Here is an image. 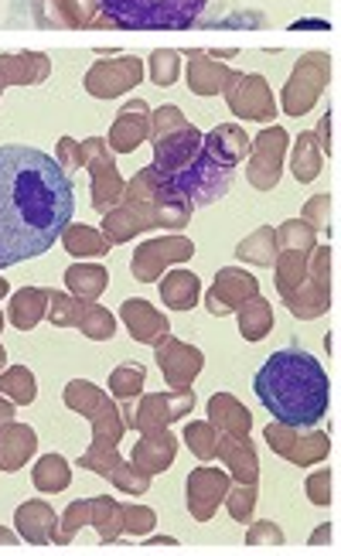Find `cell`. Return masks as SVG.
Segmentation results:
<instances>
[{
  "label": "cell",
  "instance_id": "6da1fadb",
  "mask_svg": "<svg viewBox=\"0 0 341 556\" xmlns=\"http://www.w3.org/2000/svg\"><path fill=\"white\" fill-rule=\"evenodd\" d=\"M76 212V188L59 157L28 143L0 148V270L45 256Z\"/></svg>",
  "mask_w": 341,
  "mask_h": 556
},
{
  "label": "cell",
  "instance_id": "7a4b0ae2",
  "mask_svg": "<svg viewBox=\"0 0 341 556\" xmlns=\"http://www.w3.org/2000/svg\"><path fill=\"white\" fill-rule=\"evenodd\" d=\"M253 393L280 427H314L328 414L331 382L304 349H280L253 376Z\"/></svg>",
  "mask_w": 341,
  "mask_h": 556
},
{
  "label": "cell",
  "instance_id": "3957f363",
  "mask_svg": "<svg viewBox=\"0 0 341 556\" xmlns=\"http://www.w3.org/2000/svg\"><path fill=\"white\" fill-rule=\"evenodd\" d=\"M205 8L209 0H100L103 17L127 31H188Z\"/></svg>",
  "mask_w": 341,
  "mask_h": 556
},
{
  "label": "cell",
  "instance_id": "277c9868",
  "mask_svg": "<svg viewBox=\"0 0 341 556\" xmlns=\"http://www.w3.org/2000/svg\"><path fill=\"white\" fill-rule=\"evenodd\" d=\"M154 167L157 172H178L202 148V134L181 116L178 106H161L154 113Z\"/></svg>",
  "mask_w": 341,
  "mask_h": 556
},
{
  "label": "cell",
  "instance_id": "5b68a950",
  "mask_svg": "<svg viewBox=\"0 0 341 556\" xmlns=\"http://www.w3.org/2000/svg\"><path fill=\"white\" fill-rule=\"evenodd\" d=\"M328 76H331V62L325 52L304 55L294 68V76H290V83L283 86V113L304 116L314 103H318Z\"/></svg>",
  "mask_w": 341,
  "mask_h": 556
},
{
  "label": "cell",
  "instance_id": "8992f818",
  "mask_svg": "<svg viewBox=\"0 0 341 556\" xmlns=\"http://www.w3.org/2000/svg\"><path fill=\"white\" fill-rule=\"evenodd\" d=\"M83 164H89V172H92V205H96V212H106L124 199V181H119V172L113 164V154L106 151L103 137H92L83 143L79 167Z\"/></svg>",
  "mask_w": 341,
  "mask_h": 556
},
{
  "label": "cell",
  "instance_id": "52a82bcc",
  "mask_svg": "<svg viewBox=\"0 0 341 556\" xmlns=\"http://www.w3.org/2000/svg\"><path fill=\"white\" fill-rule=\"evenodd\" d=\"M226 100H229V110L242 119H266L277 116V106H274V92L266 86L263 76H232V83L226 86Z\"/></svg>",
  "mask_w": 341,
  "mask_h": 556
},
{
  "label": "cell",
  "instance_id": "ba28073f",
  "mask_svg": "<svg viewBox=\"0 0 341 556\" xmlns=\"http://www.w3.org/2000/svg\"><path fill=\"white\" fill-rule=\"evenodd\" d=\"M287 151V134L280 127H266L256 140H250V181L253 188L266 191L280 181V164Z\"/></svg>",
  "mask_w": 341,
  "mask_h": 556
},
{
  "label": "cell",
  "instance_id": "9c48e42d",
  "mask_svg": "<svg viewBox=\"0 0 341 556\" xmlns=\"http://www.w3.org/2000/svg\"><path fill=\"white\" fill-rule=\"evenodd\" d=\"M143 76V62L140 59H113V62H96L86 76V89L96 100H110V96L127 92L137 86Z\"/></svg>",
  "mask_w": 341,
  "mask_h": 556
},
{
  "label": "cell",
  "instance_id": "30bf717a",
  "mask_svg": "<svg viewBox=\"0 0 341 556\" xmlns=\"http://www.w3.org/2000/svg\"><path fill=\"white\" fill-rule=\"evenodd\" d=\"M148 134H151V110L143 100H134L116 116V124L110 130V151L130 154V151H137L140 140H148Z\"/></svg>",
  "mask_w": 341,
  "mask_h": 556
},
{
  "label": "cell",
  "instance_id": "8fae6325",
  "mask_svg": "<svg viewBox=\"0 0 341 556\" xmlns=\"http://www.w3.org/2000/svg\"><path fill=\"white\" fill-rule=\"evenodd\" d=\"M236 72L218 65L212 55L205 52H191V62H188V89L199 92V96H218L226 92V86L232 83Z\"/></svg>",
  "mask_w": 341,
  "mask_h": 556
},
{
  "label": "cell",
  "instance_id": "7c38bea8",
  "mask_svg": "<svg viewBox=\"0 0 341 556\" xmlns=\"http://www.w3.org/2000/svg\"><path fill=\"white\" fill-rule=\"evenodd\" d=\"M194 247L188 243V239H157V243H148L140 247V253L134 256V274L140 280H154L157 267L161 263H171V260H185L191 256Z\"/></svg>",
  "mask_w": 341,
  "mask_h": 556
},
{
  "label": "cell",
  "instance_id": "4fadbf2b",
  "mask_svg": "<svg viewBox=\"0 0 341 556\" xmlns=\"http://www.w3.org/2000/svg\"><path fill=\"white\" fill-rule=\"evenodd\" d=\"M247 294H256V280L250 274H239V270H223L218 274V283L215 290L209 294V311L212 314H229L236 311L239 298H247Z\"/></svg>",
  "mask_w": 341,
  "mask_h": 556
},
{
  "label": "cell",
  "instance_id": "5bb4252c",
  "mask_svg": "<svg viewBox=\"0 0 341 556\" xmlns=\"http://www.w3.org/2000/svg\"><path fill=\"white\" fill-rule=\"evenodd\" d=\"M48 76V59L45 55H11L0 59V79L17 83V86H35Z\"/></svg>",
  "mask_w": 341,
  "mask_h": 556
},
{
  "label": "cell",
  "instance_id": "9a60e30c",
  "mask_svg": "<svg viewBox=\"0 0 341 556\" xmlns=\"http://www.w3.org/2000/svg\"><path fill=\"white\" fill-rule=\"evenodd\" d=\"M124 321L130 325L134 338L140 342H157L161 334H167V321L148 307V301H127L124 304Z\"/></svg>",
  "mask_w": 341,
  "mask_h": 556
},
{
  "label": "cell",
  "instance_id": "2e32d148",
  "mask_svg": "<svg viewBox=\"0 0 341 556\" xmlns=\"http://www.w3.org/2000/svg\"><path fill=\"white\" fill-rule=\"evenodd\" d=\"M321 175V148L314 134H301L294 143V178L298 181H314Z\"/></svg>",
  "mask_w": 341,
  "mask_h": 556
},
{
  "label": "cell",
  "instance_id": "e0dca14e",
  "mask_svg": "<svg viewBox=\"0 0 341 556\" xmlns=\"http://www.w3.org/2000/svg\"><path fill=\"white\" fill-rule=\"evenodd\" d=\"M161 294H164L167 307L188 311V307H194V301H199V280H194V274H171L161 287Z\"/></svg>",
  "mask_w": 341,
  "mask_h": 556
},
{
  "label": "cell",
  "instance_id": "ac0fdd59",
  "mask_svg": "<svg viewBox=\"0 0 341 556\" xmlns=\"http://www.w3.org/2000/svg\"><path fill=\"white\" fill-rule=\"evenodd\" d=\"M62 239H65V250L72 256H103V253H110L106 239L100 232L86 229V226H65Z\"/></svg>",
  "mask_w": 341,
  "mask_h": 556
},
{
  "label": "cell",
  "instance_id": "d6986e66",
  "mask_svg": "<svg viewBox=\"0 0 341 556\" xmlns=\"http://www.w3.org/2000/svg\"><path fill=\"white\" fill-rule=\"evenodd\" d=\"M41 301H45V294H41V290H35V287L17 290V294H14V307H11L14 325L24 328V331L35 328V321L41 318Z\"/></svg>",
  "mask_w": 341,
  "mask_h": 556
},
{
  "label": "cell",
  "instance_id": "ffe728a7",
  "mask_svg": "<svg viewBox=\"0 0 341 556\" xmlns=\"http://www.w3.org/2000/svg\"><path fill=\"white\" fill-rule=\"evenodd\" d=\"M65 277H68V287L83 298H96L106 287V270L100 267H72Z\"/></svg>",
  "mask_w": 341,
  "mask_h": 556
},
{
  "label": "cell",
  "instance_id": "44dd1931",
  "mask_svg": "<svg viewBox=\"0 0 341 556\" xmlns=\"http://www.w3.org/2000/svg\"><path fill=\"white\" fill-rule=\"evenodd\" d=\"M270 331V307L263 301H253L242 311V338H250V342H260V338Z\"/></svg>",
  "mask_w": 341,
  "mask_h": 556
},
{
  "label": "cell",
  "instance_id": "7402d4cb",
  "mask_svg": "<svg viewBox=\"0 0 341 556\" xmlns=\"http://www.w3.org/2000/svg\"><path fill=\"white\" fill-rule=\"evenodd\" d=\"M35 481H38V489H65L68 485V465L59 454H48V457H41Z\"/></svg>",
  "mask_w": 341,
  "mask_h": 556
},
{
  "label": "cell",
  "instance_id": "603a6c76",
  "mask_svg": "<svg viewBox=\"0 0 341 556\" xmlns=\"http://www.w3.org/2000/svg\"><path fill=\"white\" fill-rule=\"evenodd\" d=\"M178 68H181V59L178 52H171V48H161V52L151 55V79L157 86H175Z\"/></svg>",
  "mask_w": 341,
  "mask_h": 556
},
{
  "label": "cell",
  "instance_id": "cb8c5ba5",
  "mask_svg": "<svg viewBox=\"0 0 341 556\" xmlns=\"http://www.w3.org/2000/svg\"><path fill=\"white\" fill-rule=\"evenodd\" d=\"M35 430H28V427H14V444H11V454H4L0 457V468L4 471H17V465L28 457L31 451H35Z\"/></svg>",
  "mask_w": 341,
  "mask_h": 556
},
{
  "label": "cell",
  "instance_id": "d4e9b609",
  "mask_svg": "<svg viewBox=\"0 0 341 556\" xmlns=\"http://www.w3.org/2000/svg\"><path fill=\"white\" fill-rule=\"evenodd\" d=\"M137 451H151V462H143V465H148V471H161L171 457H175V441H171L167 433H157V438L143 441Z\"/></svg>",
  "mask_w": 341,
  "mask_h": 556
},
{
  "label": "cell",
  "instance_id": "484cf974",
  "mask_svg": "<svg viewBox=\"0 0 341 556\" xmlns=\"http://www.w3.org/2000/svg\"><path fill=\"white\" fill-rule=\"evenodd\" d=\"M140 382H143V369L140 366H127V369H119L113 376V393L119 396H134L140 390Z\"/></svg>",
  "mask_w": 341,
  "mask_h": 556
},
{
  "label": "cell",
  "instance_id": "4316f807",
  "mask_svg": "<svg viewBox=\"0 0 341 556\" xmlns=\"http://www.w3.org/2000/svg\"><path fill=\"white\" fill-rule=\"evenodd\" d=\"M83 318L89 321V325H86V334H89V338H110V334H113V318H110L106 311L89 307V311L83 314Z\"/></svg>",
  "mask_w": 341,
  "mask_h": 556
},
{
  "label": "cell",
  "instance_id": "83f0119b",
  "mask_svg": "<svg viewBox=\"0 0 341 556\" xmlns=\"http://www.w3.org/2000/svg\"><path fill=\"white\" fill-rule=\"evenodd\" d=\"M331 205H334V199L325 191V195H318V199H311V202H307L304 219H307V223H314V226H325V223H328L325 215L331 212Z\"/></svg>",
  "mask_w": 341,
  "mask_h": 556
},
{
  "label": "cell",
  "instance_id": "f1b7e54d",
  "mask_svg": "<svg viewBox=\"0 0 341 556\" xmlns=\"http://www.w3.org/2000/svg\"><path fill=\"white\" fill-rule=\"evenodd\" d=\"M11 390H14V396L21 400V403H31L35 400V379H31V372H24V369H17V372H11Z\"/></svg>",
  "mask_w": 341,
  "mask_h": 556
},
{
  "label": "cell",
  "instance_id": "f546056e",
  "mask_svg": "<svg viewBox=\"0 0 341 556\" xmlns=\"http://www.w3.org/2000/svg\"><path fill=\"white\" fill-rule=\"evenodd\" d=\"M59 164L65 167H79V143L72 140V137H62V143H59Z\"/></svg>",
  "mask_w": 341,
  "mask_h": 556
},
{
  "label": "cell",
  "instance_id": "4dcf8cb0",
  "mask_svg": "<svg viewBox=\"0 0 341 556\" xmlns=\"http://www.w3.org/2000/svg\"><path fill=\"white\" fill-rule=\"evenodd\" d=\"M331 124H334V116H331V113H325V116H321V127H318V134H314V137H318V148H321V151H328V157L334 154Z\"/></svg>",
  "mask_w": 341,
  "mask_h": 556
},
{
  "label": "cell",
  "instance_id": "1f68e13d",
  "mask_svg": "<svg viewBox=\"0 0 341 556\" xmlns=\"http://www.w3.org/2000/svg\"><path fill=\"white\" fill-rule=\"evenodd\" d=\"M242 495H247V498L232 502V513H236V519H242V513H250V509H253V489H242Z\"/></svg>",
  "mask_w": 341,
  "mask_h": 556
},
{
  "label": "cell",
  "instance_id": "d6a6232c",
  "mask_svg": "<svg viewBox=\"0 0 341 556\" xmlns=\"http://www.w3.org/2000/svg\"><path fill=\"white\" fill-rule=\"evenodd\" d=\"M4 290H8V283H4V280H0V294H4Z\"/></svg>",
  "mask_w": 341,
  "mask_h": 556
},
{
  "label": "cell",
  "instance_id": "836d02e7",
  "mask_svg": "<svg viewBox=\"0 0 341 556\" xmlns=\"http://www.w3.org/2000/svg\"><path fill=\"white\" fill-rule=\"evenodd\" d=\"M0 366H4V349H0Z\"/></svg>",
  "mask_w": 341,
  "mask_h": 556
},
{
  "label": "cell",
  "instance_id": "e575fe53",
  "mask_svg": "<svg viewBox=\"0 0 341 556\" xmlns=\"http://www.w3.org/2000/svg\"><path fill=\"white\" fill-rule=\"evenodd\" d=\"M0 89H4V79H0Z\"/></svg>",
  "mask_w": 341,
  "mask_h": 556
}]
</instances>
